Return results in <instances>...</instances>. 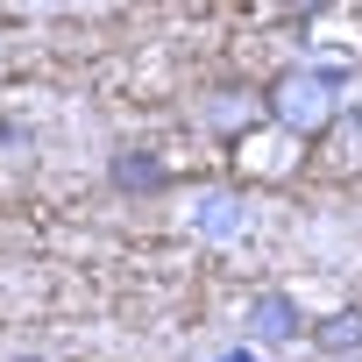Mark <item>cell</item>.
I'll return each mask as SVG.
<instances>
[{"mask_svg": "<svg viewBox=\"0 0 362 362\" xmlns=\"http://www.w3.org/2000/svg\"><path fill=\"white\" fill-rule=\"evenodd\" d=\"M263 100H270L277 128H291V135H327L334 128V78L327 71H277Z\"/></svg>", "mask_w": 362, "mask_h": 362, "instance_id": "1", "label": "cell"}, {"mask_svg": "<svg viewBox=\"0 0 362 362\" xmlns=\"http://www.w3.org/2000/svg\"><path fill=\"white\" fill-rule=\"evenodd\" d=\"M249 334H256L263 348H284V341H298V334H305V313H298V298H291V291H256V298H249Z\"/></svg>", "mask_w": 362, "mask_h": 362, "instance_id": "2", "label": "cell"}, {"mask_svg": "<svg viewBox=\"0 0 362 362\" xmlns=\"http://www.w3.org/2000/svg\"><path fill=\"white\" fill-rule=\"evenodd\" d=\"M107 177H114V192H135V199H156V192L170 185V170H163L149 149H121V156L107 163Z\"/></svg>", "mask_w": 362, "mask_h": 362, "instance_id": "3", "label": "cell"}, {"mask_svg": "<svg viewBox=\"0 0 362 362\" xmlns=\"http://www.w3.org/2000/svg\"><path fill=\"white\" fill-rule=\"evenodd\" d=\"M192 228H199V235H214V242H228V235H242V228H249V206H242L235 192H206V199L192 206Z\"/></svg>", "mask_w": 362, "mask_h": 362, "instance_id": "4", "label": "cell"}, {"mask_svg": "<svg viewBox=\"0 0 362 362\" xmlns=\"http://www.w3.org/2000/svg\"><path fill=\"white\" fill-rule=\"evenodd\" d=\"M313 348H320V355H355V348H362V313H355V305L327 313V320L313 327Z\"/></svg>", "mask_w": 362, "mask_h": 362, "instance_id": "5", "label": "cell"}, {"mask_svg": "<svg viewBox=\"0 0 362 362\" xmlns=\"http://www.w3.org/2000/svg\"><path fill=\"white\" fill-rule=\"evenodd\" d=\"M221 362H256V348H228V355H221Z\"/></svg>", "mask_w": 362, "mask_h": 362, "instance_id": "6", "label": "cell"}]
</instances>
